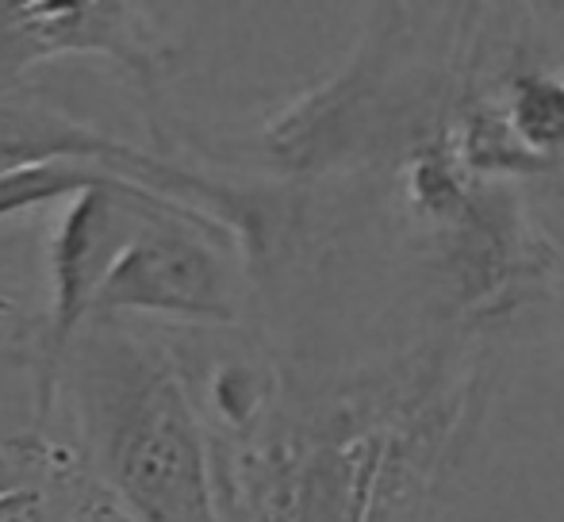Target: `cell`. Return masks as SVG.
I'll return each mask as SVG.
<instances>
[{
    "mask_svg": "<svg viewBox=\"0 0 564 522\" xmlns=\"http://www.w3.org/2000/svg\"><path fill=\"white\" fill-rule=\"evenodd\" d=\"M480 361L446 342L357 373L307 411L276 400L235 431L224 492L238 522H377L446 469L480 392Z\"/></svg>",
    "mask_w": 564,
    "mask_h": 522,
    "instance_id": "obj_1",
    "label": "cell"
},
{
    "mask_svg": "<svg viewBox=\"0 0 564 522\" xmlns=\"http://www.w3.org/2000/svg\"><path fill=\"white\" fill-rule=\"evenodd\" d=\"M62 389L89 488L131 522H224L216 457L170 350L119 319H89L69 346Z\"/></svg>",
    "mask_w": 564,
    "mask_h": 522,
    "instance_id": "obj_2",
    "label": "cell"
},
{
    "mask_svg": "<svg viewBox=\"0 0 564 522\" xmlns=\"http://www.w3.org/2000/svg\"><path fill=\"white\" fill-rule=\"evenodd\" d=\"M150 216H177L216 231L227 239L219 224H212L200 211L177 208L162 196L147 193L127 181L85 188L82 196L62 208L51 231V312H46L43 335H39L35 361V418L39 426L51 423L54 403L62 395V369H66L69 346L85 330V323L97 315V300L108 273L127 250V242L139 235ZM230 242V239H227ZM235 247V242H230Z\"/></svg>",
    "mask_w": 564,
    "mask_h": 522,
    "instance_id": "obj_3",
    "label": "cell"
},
{
    "mask_svg": "<svg viewBox=\"0 0 564 522\" xmlns=\"http://www.w3.org/2000/svg\"><path fill=\"white\" fill-rule=\"evenodd\" d=\"M219 242L227 239L193 219L150 216L108 273L97 315L119 319L123 312H139L204 327H235L238 289Z\"/></svg>",
    "mask_w": 564,
    "mask_h": 522,
    "instance_id": "obj_4",
    "label": "cell"
},
{
    "mask_svg": "<svg viewBox=\"0 0 564 522\" xmlns=\"http://www.w3.org/2000/svg\"><path fill=\"white\" fill-rule=\"evenodd\" d=\"M58 54H100L131 69L147 97L158 93L170 46L147 4L123 0H0V85Z\"/></svg>",
    "mask_w": 564,
    "mask_h": 522,
    "instance_id": "obj_5",
    "label": "cell"
},
{
    "mask_svg": "<svg viewBox=\"0 0 564 522\" xmlns=\"http://www.w3.org/2000/svg\"><path fill=\"white\" fill-rule=\"evenodd\" d=\"M491 100L538 177H564V69L503 54L491 74Z\"/></svg>",
    "mask_w": 564,
    "mask_h": 522,
    "instance_id": "obj_6",
    "label": "cell"
},
{
    "mask_svg": "<svg viewBox=\"0 0 564 522\" xmlns=\"http://www.w3.org/2000/svg\"><path fill=\"white\" fill-rule=\"evenodd\" d=\"M112 181L123 177H116V173L100 170L93 162H39L23 165V170H8L0 173V219L23 216V211L43 208V204L54 200H74L85 188L112 185Z\"/></svg>",
    "mask_w": 564,
    "mask_h": 522,
    "instance_id": "obj_7",
    "label": "cell"
},
{
    "mask_svg": "<svg viewBox=\"0 0 564 522\" xmlns=\"http://www.w3.org/2000/svg\"><path fill=\"white\" fill-rule=\"evenodd\" d=\"M77 477H85L77 454L62 442L46 438L43 431L0 442V500L12 492H28V488L66 485Z\"/></svg>",
    "mask_w": 564,
    "mask_h": 522,
    "instance_id": "obj_8",
    "label": "cell"
},
{
    "mask_svg": "<svg viewBox=\"0 0 564 522\" xmlns=\"http://www.w3.org/2000/svg\"><path fill=\"white\" fill-rule=\"evenodd\" d=\"M93 500L97 492L85 477L51 488H28L0 500V522H85Z\"/></svg>",
    "mask_w": 564,
    "mask_h": 522,
    "instance_id": "obj_9",
    "label": "cell"
},
{
    "mask_svg": "<svg viewBox=\"0 0 564 522\" xmlns=\"http://www.w3.org/2000/svg\"><path fill=\"white\" fill-rule=\"evenodd\" d=\"M85 522H131L127 515H119V511L112 508V503H105L97 496V500L89 503V511H85Z\"/></svg>",
    "mask_w": 564,
    "mask_h": 522,
    "instance_id": "obj_10",
    "label": "cell"
},
{
    "mask_svg": "<svg viewBox=\"0 0 564 522\" xmlns=\"http://www.w3.org/2000/svg\"><path fill=\"white\" fill-rule=\"evenodd\" d=\"M553 292H561V296H564V247H561V254H557V273H553Z\"/></svg>",
    "mask_w": 564,
    "mask_h": 522,
    "instance_id": "obj_11",
    "label": "cell"
},
{
    "mask_svg": "<svg viewBox=\"0 0 564 522\" xmlns=\"http://www.w3.org/2000/svg\"><path fill=\"white\" fill-rule=\"evenodd\" d=\"M8 315H15V304H12V300H0V323H4Z\"/></svg>",
    "mask_w": 564,
    "mask_h": 522,
    "instance_id": "obj_12",
    "label": "cell"
}]
</instances>
